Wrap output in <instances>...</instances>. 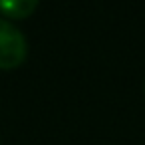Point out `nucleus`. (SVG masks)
I'll return each instance as SVG.
<instances>
[{"label": "nucleus", "instance_id": "obj_1", "mask_svg": "<svg viewBox=\"0 0 145 145\" xmlns=\"http://www.w3.org/2000/svg\"><path fill=\"white\" fill-rule=\"evenodd\" d=\"M28 42L24 34L8 20L0 18V70H14L24 64Z\"/></svg>", "mask_w": 145, "mask_h": 145}, {"label": "nucleus", "instance_id": "obj_2", "mask_svg": "<svg viewBox=\"0 0 145 145\" xmlns=\"http://www.w3.org/2000/svg\"><path fill=\"white\" fill-rule=\"evenodd\" d=\"M36 8H38L36 0H2L0 2V14L14 20L28 18Z\"/></svg>", "mask_w": 145, "mask_h": 145}, {"label": "nucleus", "instance_id": "obj_3", "mask_svg": "<svg viewBox=\"0 0 145 145\" xmlns=\"http://www.w3.org/2000/svg\"><path fill=\"white\" fill-rule=\"evenodd\" d=\"M143 93H145V86H143Z\"/></svg>", "mask_w": 145, "mask_h": 145}]
</instances>
